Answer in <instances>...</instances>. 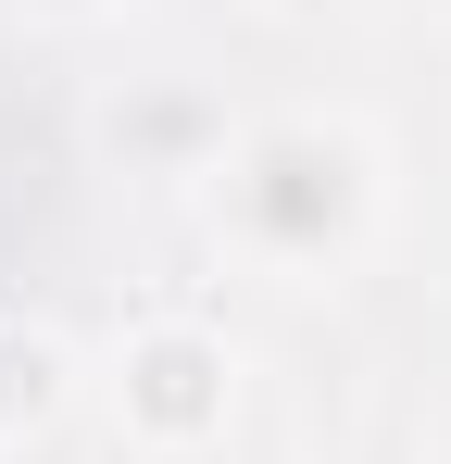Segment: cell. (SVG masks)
Segmentation results:
<instances>
[{
	"mask_svg": "<svg viewBox=\"0 0 451 464\" xmlns=\"http://www.w3.org/2000/svg\"><path fill=\"white\" fill-rule=\"evenodd\" d=\"M214 214L251 264L326 276L376 214V151L351 126H326V113H276V126H251V139L214 151Z\"/></svg>",
	"mask_w": 451,
	"mask_h": 464,
	"instance_id": "cell-1",
	"label": "cell"
},
{
	"mask_svg": "<svg viewBox=\"0 0 451 464\" xmlns=\"http://www.w3.org/2000/svg\"><path fill=\"white\" fill-rule=\"evenodd\" d=\"M226 401H238V364H226L214 326H188V314H163V326H139L113 352V414H126V440H150V452L226 440Z\"/></svg>",
	"mask_w": 451,
	"mask_h": 464,
	"instance_id": "cell-2",
	"label": "cell"
},
{
	"mask_svg": "<svg viewBox=\"0 0 451 464\" xmlns=\"http://www.w3.org/2000/svg\"><path fill=\"white\" fill-rule=\"evenodd\" d=\"M63 339H38V326H0V440H25V427H51L63 414Z\"/></svg>",
	"mask_w": 451,
	"mask_h": 464,
	"instance_id": "cell-3",
	"label": "cell"
},
{
	"mask_svg": "<svg viewBox=\"0 0 451 464\" xmlns=\"http://www.w3.org/2000/svg\"><path fill=\"white\" fill-rule=\"evenodd\" d=\"M113 139L139 163H163V176H214V151H226V126L201 101H139V113H113Z\"/></svg>",
	"mask_w": 451,
	"mask_h": 464,
	"instance_id": "cell-4",
	"label": "cell"
},
{
	"mask_svg": "<svg viewBox=\"0 0 451 464\" xmlns=\"http://www.w3.org/2000/svg\"><path fill=\"white\" fill-rule=\"evenodd\" d=\"M51 13H88V0H51Z\"/></svg>",
	"mask_w": 451,
	"mask_h": 464,
	"instance_id": "cell-5",
	"label": "cell"
}]
</instances>
